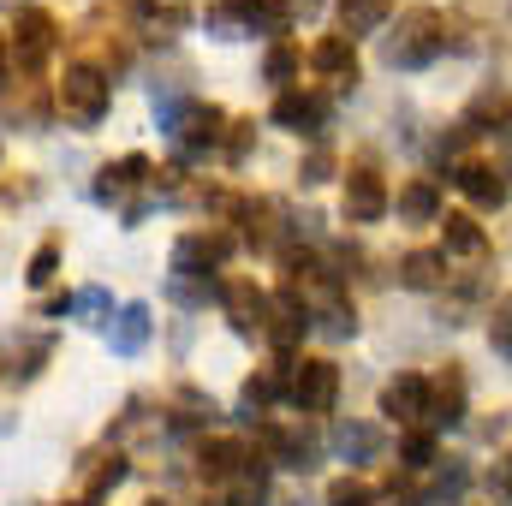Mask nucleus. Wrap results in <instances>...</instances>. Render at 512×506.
<instances>
[{"mask_svg":"<svg viewBox=\"0 0 512 506\" xmlns=\"http://www.w3.org/2000/svg\"><path fill=\"white\" fill-rule=\"evenodd\" d=\"M108 102H114V84H108L102 66H90V60L66 66V78H60V114H66V126H78V131L102 126Z\"/></svg>","mask_w":512,"mask_h":506,"instance_id":"nucleus-1","label":"nucleus"},{"mask_svg":"<svg viewBox=\"0 0 512 506\" xmlns=\"http://www.w3.org/2000/svg\"><path fill=\"white\" fill-rule=\"evenodd\" d=\"M441 30H447V24H441L429 6H411V12H399V30L382 42V60H387V66H399V72H411V66H429V60L441 54V42H447Z\"/></svg>","mask_w":512,"mask_h":506,"instance_id":"nucleus-2","label":"nucleus"},{"mask_svg":"<svg viewBox=\"0 0 512 506\" xmlns=\"http://www.w3.org/2000/svg\"><path fill=\"white\" fill-rule=\"evenodd\" d=\"M286 399L298 411H328L340 399V364L334 358H298L286 370Z\"/></svg>","mask_w":512,"mask_h":506,"instance_id":"nucleus-3","label":"nucleus"},{"mask_svg":"<svg viewBox=\"0 0 512 506\" xmlns=\"http://www.w3.org/2000/svg\"><path fill=\"white\" fill-rule=\"evenodd\" d=\"M382 417H393V423H429V376L405 370V376L387 381L382 387Z\"/></svg>","mask_w":512,"mask_h":506,"instance_id":"nucleus-4","label":"nucleus"},{"mask_svg":"<svg viewBox=\"0 0 512 506\" xmlns=\"http://www.w3.org/2000/svg\"><path fill=\"white\" fill-rule=\"evenodd\" d=\"M12 54H18L24 72H42V66H48V54H54V18H48L42 6H30V12L18 18V30H12Z\"/></svg>","mask_w":512,"mask_h":506,"instance_id":"nucleus-5","label":"nucleus"},{"mask_svg":"<svg viewBox=\"0 0 512 506\" xmlns=\"http://www.w3.org/2000/svg\"><path fill=\"white\" fill-rule=\"evenodd\" d=\"M387 215V179L364 161L346 173V221H382Z\"/></svg>","mask_w":512,"mask_h":506,"instance_id":"nucleus-6","label":"nucleus"},{"mask_svg":"<svg viewBox=\"0 0 512 506\" xmlns=\"http://www.w3.org/2000/svg\"><path fill=\"white\" fill-rule=\"evenodd\" d=\"M221 126H227V114H221V108H209V102H191V108L173 120V131H179V149H185V155H209V149L221 143Z\"/></svg>","mask_w":512,"mask_h":506,"instance_id":"nucleus-7","label":"nucleus"},{"mask_svg":"<svg viewBox=\"0 0 512 506\" xmlns=\"http://www.w3.org/2000/svg\"><path fill=\"white\" fill-rule=\"evenodd\" d=\"M221 304H227V322L239 334H262L268 328V298L256 292V280H227L221 286Z\"/></svg>","mask_w":512,"mask_h":506,"instance_id":"nucleus-8","label":"nucleus"},{"mask_svg":"<svg viewBox=\"0 0 512 506\" xmlns=\"http://www.w3.org/2000/svg\"><path fill=\"white\" fill-rule=\"evenodd\" d=\"M227 256H233V233H185L179 251H173V268H185V274H209V268H221Z\"/></svg>","mask_w":512,"mask_h":506,"instance_id":"nucleus-9","label":"nucleus"},{"mask_svg":"<svg viewBox=\"0 0 512 506\" xmlns=\"http://www.w3.org/2000/svg\"><path fill=\"white\" fill-rule=\"evenodd\" d=\"M149 179H155L149 155H120V161H108V167L96 173V197H102V203H120V197H131V191L149 185Z\"/></svg>","mask_w":512,"mask_h":506,"instance_id":"nucleus-10","label":"nucleus"},{"mask_svg":"<svg viewBox=\"0 0 512 506\" xmlns=\"http://www.w3.org/2000/svg\"><path fill=\"white\" fill-rule=\"evenodd\" d=\"M453 185H459L477 209H501V203H507V179H501V167H489V161H465V167L453 173Z\"/></svg>","mask_w":512,"mask_h":506,"instance_id":"nucleus-11","label":"nucleus"},{"mask_svg":"<svg viewBox=\"0 0 512 506\" xmlns=\"http://www.w3.org/2000/svg\"><path fill=\"white\" fill-rule=\"evenodd\" d=\"M310 66H316L322 78H340V84H352V78H358V48H352V36H346V30L322 36V42L310 48Z\"/></svg>","mask_w":512,"mask_h":506,"instance_id":"nucleus-12","label":"nucleus"},{"mask_svg":"<svg viewBox=\"0 0 512 506\" xmlns=\"http://www.w3.org/2000/svg\"><path fill=\"white\" fill-rule=\"evenodd\" d=\"M459 417H465V370L447 364L429 381V423H459Z\"/></svg>","mask_w":512,"mask_h":506,"instance_id":"nucleus-13","label":"nucleus"},{"mask_svg":"<svg viewBox=\"0 0 512 506\" xmlns=\"http://www.w3.org/2000/svg\"><path fill=\"white\" fill-rule=\"evenodd\" d=\"M120 477H126V453H120V447L90 453V459H84V501L102 506V501H108V489H114Z\"/></svg>","mask_w":512,"mask_h":506,"instance_id":"nucleus-14","label":"nucleus"},{"mask_svg":"<svg viewBox=\"0 0 512 506\" xmlns=\"http://www.w3.org/2000/svg\"><path fill=\"white\" fill-rule=\"evenodd\" d=\"M245 465H251L245 441H203V453H197V471H203L209 483H233Z\"/></svg>","mask_w":512,"mask_h":506,"instance_id":"nucleus-15","label":"nucleus"},{"mask_svg":"<svg viewBox=\"0 0 512 506\" xmlns=\"http://www.w3.org/2000/svg\"><path fill=\"white\" fill-rule=\"evenodd\" d=\"M512 120V96L501 84H483L477 96H471V108H465V131H495Z\"/></svg>","mask_w":512,"mask_h":506,"instance_id":"nucleus-16","label":"nucleus"},{"mask_svg":"<svg viewBox=\"0 0 512 506\" xmlns=\"http://www.w3.org/2000/svg\"><path fill=\"white\" fill-rule=\"evenodd\" d=\"M322 96H304V90H280V102H274V126L286 131H316L322 126Z\"/></svg>","mask_w":512,"mask_h":506,"instance_id":"nucleus-17","label":"nucleus"},{"mask_svg":"<svg viewBox=\"0 0 512 506\" xmlns=\"http://www.w3.org/2000/svg\"><path fill=\"white\" fill-rule=\"evenodd\" d=\"M399 221H441V185L435 179H405L399 185Z\"/></svg>","mask_w":512,"mask_h":506,"instance_id":"nucleus-18","label":"nucleus"},{"mask_svg":"<svg viewBox=\"0 0 512 506\" xmlns=\"http://www.w3.org/2000/svg\"><path fill=\"white\" fill-rule=\"evenodd\" d=\"M262 441H268V453H274L280 465H292V471H310V459H316V441H310V435H298V429L262 423Z\"/></svg>","mask_w":512,"mask_h":506,"instance_id":"nucleus-19","label":"nucleus"},{"mask_svg":"<svg viewBox=\"0 0 512 506\" xmlns=\"http://www.w3.org/2000/svg\"><path fill=\"white\" fill-rule=\"evenodd\" d=\"M131 12L143 18L149 36H173V30H185V18H191L185 0H131Z\"/></svg>","mask_w":512,"mask_h":506,"instance_id":"nucleus-20","label":"nucleus"},{"mask_svg":"<svg viewBox=\"0 0 512 506\" xmlns=\"http://www.w3.org/2000/svg\"><path fill=\"white\" fill-rule=\"evenodd\" d=\"M441 245L453 256H483L489 251V239H483V227H477L471 215H447V221H441Z\"/></svg>","mask_w":512,"mask_h":506,"instance_id":"nucleus-21","label":"nucleus"},{"mask_svg":"<svg viewBox=\"0 0 512 506\" xmlns=\"http://www.w3.org/2000/svg\"><path fill=\"white\" fill-rule=\"evenodd\" d=\"M262 501H268V465L251 459V465L227 483V506H262Z\"/></svg>","mask_w":512,"mask_h":506,"instance_id":"nucleus-22","label":"nucleus"},{"mask_svg":"<svg viewBox=\"0 0 512 506\" xmlns=\"http://www.w3.org/2000/svg\"><path fill=\"white\" fill-rule=\"evenodd\" d=\"M143 340H149V304H126L120 310V322H114V352H143Z\"/></svg>","mask_w":512,"mask_h":506,"instance_id":"nucleus-23","label":"nucleus"},{"mask_svg":"<svg viewBox=\"0 0 512 506\" xmlns=\"http://www.w3.org/2000/svg\"><path fill=\"white\" fill-rule=\"evenodd\" d=\"M334 441H340V453H346V459H358V465L382 453V429H376V423H340V435H334Z\"/></svg>","mask_w":512,"mask_h":506,"instance_id":"nucleus-24","label":"nucleus"},{"mask_svg":"<svg viewBox=\"0 0 512 506\" xmlns=\"http://www.w3.org/2000/svg\"><path fill=\"white\" fill-rule=\"evenodd\" d=\"M441 268H447L441 251H411L405 262H399V280H405V286H417V292H429V286L441 280Z\"/></svg>","mask_w":512,"mask_h":506,"instance_id":"nucleus-25","label":"nucleus"},{"mask_svg":"<svg viewBox=\"0 0 512 506\" xmlns=\"http://www.w3.org/2000/svg\"><path fill=\"white\" fill-rule=\"evenodd\" d=\"M298 60H304V54H298V42H286V36H280V42L262 54V78H268V84H292Z\"/></svg>","mask_w":512,"mask_h":506,"instance_id":"nucleus-26","label":"nucleus"},{"mask_svg":"<svg viewBox=\"0 0 512 506\" xmlns=\"http://www.w3.org/2000/svg\"><path fill=\"white\" fill-rule=\"evenodd\" d=\"M465 483H471V471H465L459 459H447V465L435 471V483H429V495H423V501H429V506H441V501H459V495H465Z\"/></svg>","mask_w":512,"mask_h":506,"instance_id":"nucleus-27","label":"nucleus"},{"mask_svg":"<svg viewBox=\"0 0 512 506\" xmlns=\"http://www.w3.org/2000/svg\"><path fill=\"white\" fill-rule=\"evenodd\" d=\"M387 6H393V0H346V6H340V18H346V36H364V30H376V24L387 18Z\"/></svg>","mask_w":512,"mask_h":506,"instance_id":"nucleus-28","label":"nucleus"},{"mask_svg":"<svg viewBox=\"0 0 512 506\" xmlns=\"http://www.w3.org/2000/svg\"><path fill=\"white\" fill-rule=\"evenodd\" d=\"M399 459H405V471H429V465H441V459H435V435H429V429H411V435L399 441Z\"/></svg>","mask_w":512,"mask_h":506,"instance_id":"nucleus-29","label":"nucleus"},{"mask_svg":"<svg viewBox=\"0 0 512 506\" xmlns=\"http://www.w3.org/2000/svg\"><path fill=\"white\" fill-rule=\"evenodd\" d=\"M280 393H286V376H274V370H262V376H251V381H245V405H251V411H262V405H274Z\"/></svg>","mask_w":512,"mask_h":506,"instance_id":"nucleus-30","label":"nucleus"},{"mask_svg":"<svg viewBox=\"0 0 512 506\" xmlns=\"http://www.w3.org/2000/svg\"><path fill=\"white\" fill-rule=\"evenodd\" d=\"M489 346H495L501 358H512V298H501L495 316H489Z\"/></svg>","mask_w":512,"mask_h":506,"instance_id":"nucleus-31","label":"nucleus"},{"mask_svg":"<svg viewBox=\"0 0 512 506\" xmlns=\"http://www.w3.org/2000/svg\"><path fill=\"white\" fill-rule=\"evenodd\" d=\"M328 506H376V495L358 477H340V483H328Z\"/></svg>","mask_w":512,"mask_h":506,"instance_id":"nucleus-32","label":"nucleus"},{"mask_svg":"<svg viewBox=\"0 0 512 506\" xmlns=\"http://www.w3.org/2000/svg\"><path fill=\"white\" fill-rule=\"evenodd\" d=\"M54 268H60V245L48 239L42 251L30 256V274H24V280H30V286H48V280H54Z\"/></svg>","mask_w":512,"mask_h":506,"instance_id":"nucleus-33","label":"nucleus"},{"mask_svg":"<svg viewBox=\"0 0 512 506\" xmlns=\"http://www.w3.org/2000/svg\"><path fill=\"white\" fill-rule=\"evenodd\" d=\"M334 173V155L328 149H310V161H304V185H322Z\"/></svg>","mask_w":512,"mask_h":506,"instance_id":"nucleus-34","label":"nucleus"},{"mask_svg":"<svg viewBox=\"0 0 512 506\" xmlns=\"http://www.w3.org/2000/svg\"><path fill=\"white\" fill-rule=\"evenodd\" d=\"M251 120H233V137H227V155H233V161H245V155H251Z\"/></svg>","mask_w":512,"mask_h":506,"instance_id":"nucleus-35","label":"nucleus"},{"mask_svg":"<svg viewBox=\"0 0 512 506\" xmlns=\"http://www.w3.org/2000/svg\"><path fill=\"white\" fill-rule=\"evenodd\" d=\"M6 60H12V42L0 36V84H6Z\"/></svg>","mask_w":512,"mask_h":506,"instance_id":"nucleus-36","label":"nucleus"},{"mask_svg":"<svg viewBox=\"0 0 512 506\" xmlns=\"http://www.w3.org/2000/svg\"><path fill=\"white\" fill-rule=\"evenodd\" d=\"M60 506H90V501H60Z\"/></svg>","mask_w":512,"mask_h":506,"instance_id":"nucleus-37","label":"nucleus"},{"mask_svg":"<svg viewBox=\"0 0 512 506\" xmlns=\"http://www.w3.org/2000/svg\"><path fill=\"white\" fill-rule=\"evenodd\" d=\"M149 506H167V501H149Z\"/></svg>","mask_w":512,"mask_h":506,"instance_id":"nucleus-38","label":"nucleus"}]
</instances>
